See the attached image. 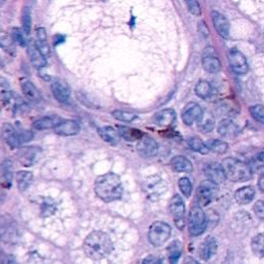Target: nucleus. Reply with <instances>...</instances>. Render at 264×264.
<instances>
[{"label": "nucleus", "instance_id": "c756f323", "mask_svg": "<svg viewBox=\"0 0 264 264\" xmlns=\"http://www.w3.org/2000/svg\"><path fill=\"white\" fill-rule=\"evenodd\" d=\"M118 132L121 137H123L127 141H137L143 133L141 131L135 129V128H130L125 126H119Z\"/></svg>", "mask_w": 264, "mask_h": 264}, {"label": "nucleus", "instance_id": "bf43d9fd", "mask_svg": "<svg viewBox=\"0 0 264 264\" xmlns=\"http://www.w3.org/2000/svg\"><path fill=\"white\" fill-rule=\"evenodd\" d=\"M0 153H1V152H0ZM0 164H1V162H0Z\"/></svg>", "mask_w": 264, "mask_h": 264}, {"label": "nucleus", "instance_id": "f03ea898", "mask_svg": "<svg viewBox=\"0 0 264 264\" xmlns=\"http://www.w3.org/2000/svg\"><path fill=\"white\" fill-rule=\"evenodd\" d=\"M94 191L96 195L105 202L116 201L122 196V182L117 174L108 172L97 178L94 185Z\"/></svg>", "mask_w": 264, "mask_h": 264}, {"label": "nucleus", "instance_id": "bb28decb", "mask_svg": "<svg viewBox=\"0 0 264 264\" xmlns=\"http://www.w3.org/2000/svg\"><path fill=\"white\" fill-rule=\"evenodd\" d=\"M256 191L255 189L251 186H247V187H243L241 189H239L238 191L236 192V200L238 203L240 204H248L250 203L254 197H255Z\"/></svg>", "mask_w": 264, "mask_h": 264}, {"label": "nucleus", "instance_id": "5701e85b", "mask_svg": "<svg viewBox=\"0 0 264 264\" xmlns=\"http://www.w3.org/2000/svg\"><path fill=\"white\" fill-rule=\"evenodd\" d=\"M171 168L177 172H191L193 165L185 156H175L170 161Z\"/></svg>", "mask_w": 264, "mask_h": 264}, {"label": "nucleus", "instance_id": "0eeeda50", "mask_svg": "<svg viewBox=\"0 0 264 264\" xmlns=\"http://www.w3.org/2000/svg\"><path fill=\"white\" fill-rule=\"evenodd\" d=\"M218 192V186L216 183L207 180L200 183L197 189V199L200 207H207L215 198Z\"/></svg>", "mask_w": 264, "mask_h": 264}, {"label": "nucleus", "instance_id": "ea45409f", "mask_svg": "<svg viewBox=\"0 0 264 264\" xmlns=\"http://www.w3.org/2000/svg\"><path fill=\"white\" fill-rule=\"evenodd\" d=\"M24 31H21L20 28L14 27L12 28V31H11V38L13 40V42H16L18 46L21 47H26L27 46V40L24 36Z\"/></svg>", "mask_w": 264, "mask_h": 264}, {"label": "nucleus", "instance_id": "603ef678", "mask_svg": "<svg viewBox=\"0 0 264 264\" xmlns=\"http://www.w3.org/2000/svg\"><path fill=\"white\" fill-rule=\"evenodd\" d=\"M199 31L204 35V36H208L209 35V30H208V28L204 26V23L201 22L200 25H199Z\"/></svg>", "mask_w": 264, "mask_h": 264}, {"label": "nucleus", "instance_id": "c9c22d12", "mask_svg": "<svg viewBox=\"0 0 264 264\" xmlns=\"http://www.w3.org/2000/svg\"><path fill=\"white\" fill-rule=\"evenodd\" d=\"M251 248L254 254L258 257H264V233H260L251 242Z\"/></svg>", "mask_w": 264, "mask_h": 264}, {"label": "nucleus", "instance_id": "13d9d810", "mask_svg": "<svg viewBox=\"0 0 264 264\" xmlns=\"http://www.w3.org/2000/svg\"><path fill=\"white\" fill-rule=\"evenodd\" d=\"M2 68V64H1V62H0V69H1Z\"/></svg>", "mask_w": 264, "mask_h": 264}, {"label": "nucleus", "instance_id": "58836bf2", "mask_svg": "<svg viewBox=\"0 0 264 264\" xmlns=\"http://www.w3.org/2000/svg\"><path fill=\"white\" fill-rule=\"evenodd\" d=\"M113 117L115 119L117 120H119V121H122V122H125V123H130L132 121H134L136 118H137V116L133 113H131V112H126V111H114L112 113Z\"/></svg>", "mask_w": 264, "mask_h": 264}, {"label": "nucleus", "instance_id": "79ce46f5", "mask_svg": "<svg viewBox=\"0 0 264 264\" xmlns=\"http://www.w3.org/2000/svg\"><path fill=\"white\" fill-rule=\"evenodd\" d=\"M250 113L252 115L253 118L261 123L264 124V107L261 105H256L250 108Z\"/></svg>", "mask_w": 264, "mask_h": 264}, {"label": "nucleus", "instance_id": "37998d69", "mask_svg": "<svg viewBox=\"0 0 264 264\" xmlns=\"http://www.w3.org/2000/svg\"><path fill=\"white\" fill-rule=\"evenodd\" d=\"M185 2L188 6V9L191 11L195 16H199L201 13V9H200V5L198 3L197 0H185Z\"/></svg>", "mask_w": 264, "mask_h": 264}, {"label": "nucleus", "instance_id": "39448f33", "mask_svg": "<svg viewBox=\"0 0 264 264\" xmlns=\"http://www.w3.org/2000/svg\"><path fill=\"white\" fill-rule=\"evenodd\" d=\"M208 220L199 205H193L189 214V233L192 237L202 234L207 229Z\"/></svg>", "mask_w": 264, "mask_h": 264}, {"label": "nucleus", "instance_id": "72a5a7b5", "mask_svg": "<svg viewBox=\"0 0 264 264\" xmlns=\"http://www.w3.org/2000/svg\"><path fill=\"white\" fill-rule=\"evenodd\" d=\"M21 23H22V30L25 34H29L31 31V24H32V18H31V9L29 6H25L21 13Z\"/></svg>", "mask_w": 264, "mask_h": 264}, {"label": "nucleus", "instance_id": "ddd939ff", "mask_svg": "<svg viewBox=\"0 0 264 264\" xmlns=\"http://www.w3.org/2000/svg\"><path fill=\"white\" fill-rule=\"evenodd\" d=\"M26 48L29 60H30L31 64L35 68H42L47 65V57H45V55L40 52L35 41H33L32 39L28 40Z\"/></svg>", "mask_w": 264, "mask_h": 264}, {"label": "nucleus", "instance_id": "c85d7f7f", "mask_svg": "<svg viewBox=\"0 0 264 264\" xmlns=\"http://www.w3.org/2000/svg\"><path fill=\"white\" fill-rule=\"evenodd\" d=\"M16 180L19 190L21 192H24L31 186L33 182V174L30 171L21 170L16 173Z\"/></svg>", "mask_w": 264, "mask_h": 264}, {"label": "nucleus", "instance_id": "a878e982", "mask_svg": "<svg viewBox=\"0 0 264 264\" xmlns=\"http://www.w3.org/2000/svg\"><path fill=\"white\" fill-rule=\"evenodd\" d=\"M175 120V113L173 110L166 109L159 112L155 116V123L161 127H168Z\"/></svg>", "mask_w": 264, "mask_h": 264}, {"label": "nucleus", "instance_id": "6ab92c4d", "mask_svg": "<svg viewBox=\"0 0 264 264\" xmlns=\"http://www.w3.org/2000/svg\"><path fill=\"white\" fill-rule=\"evenodd\" d=\"M51 90L56 100L61 102V104H65L70 97L69 88L61 82H54L51 86Z\"/></svg>", "mask_w": 264, "mask_h": 264}, {"label": "nucleus", "instance_id": "4c0bfd02", "mask_svg": "<svg viewBox=\"0 0 264 264\" xmlns=\"http://www.w3.org/2000/svg\"><path fill=\"white\" fill-rule=\"evenodd\" d=\"M212 91H213L212 86L207 81H200L195 87V92L197 96L203 99L210 97L212 94Z\"/></svg>", "mask_w": 264, "mask_h": 264}, {"label": "nucleus", "instance_id": "6e6552de", "mask_svg": "<svg viewBox=\"0 0 264 264\" xmlns=\"http://www.w3.org/2000/svg\"><path fill=\"white\" fill-rule=\"evenodd\" d=\"M17 225L8 215L0 217V239L2 242L11 243L17 238Z\"/></svg>", "mask_w": 264, "mask_h": 264}, {"label": "nucleus", "instance_id": "4d7b16f0", "mask_svg": "<svg viewBox=\"0 0 264 264\" xmlns=\"http://www.w3.org/2000/svg\"><path fill=\"white\" fill-rule=\"evenodd\" d=\"M6 264H17V263H16V261H14L13 257H11V256H7Z\"/></svg>", "mask_w": 264, "mask_h": 264}, {"label": "nucleus", "instance_id": "49530a36", "mask_svg": "<svg viewBox=\"0 0 264 264\" xmlns=\"http://www.w3.org/2000/svg\"><path fill=\"white\" fill-rule=\"evenodd\" d=\"M12 42L13 40L11 36L5 33H0V47L4 48V49H8L12 46Z\"/></svg>", "mask_w": 264, "mask_h": 264}, {"label": "nucleus", "instance_id": "b1692460", "mask_svg": "<svg viewBox=\"0 0 264 264\" xmlns=\"http://www.w3.org/2000/svg\"><path fill=\"white\" fill-rule=\"evenodd\" d=\"M36 46L40 50V52L45 55V57H49L51 54V48L48 42L47 31L43 27L36 28Z\"/></svg>", "mask_w": 264, "mask_h": 264}, {"label": "nucleus", "instance_id": "a18cd8bd", "mask_svg": "<svg viewBox=\"0 0 264 264\" xmlns=\"http://www.w3.org/2000/svg\"><path fill=\"white\" fill-rule=\"evenodd\" d=\"M254 213L257 216L258 219H260L261 221H264V201L263 200H259L255 203L254 205Z\"/></svg>", "mask_w": 264, "mask_h": 264}, {"label": "nucleus", "instance_id": "1a4fd4ad", "mask_svg": "<svg viewBox=\"0 0 264 264\" xmlns=\"http://www.w3.org/2000/svg\"><path fill=\"white\" fill-rule=\"evenodd\" d=\"M40 154L41 150L37 146H24L18 151L16 157L20 164L29 167L37 162Z\"/></svg>", "mask_w": 264, "mask_h": 264}, {"label": "nucleus", "instance_id": "052dcab7", "mask_svg": "<svg viewBox=\"0 0 264 264\" xmlns=\"http://www.w3.org/2000/svg\"><path fill=\"white\" fill-rule=\"evenodd\" d=\"M0 241H1V239H0Z\"/></svg>", "mask_w": 264, "mask_h": 264}, {"label": "nucleus", "instance_id": "473e14b6", "mask_svg": "<svg viewBox=\"0 0 264 264\" xmlns=\"http://www.w3.org/2000/svg\"><path fill=\"white\" fill-rule=\"evenodd\" d=\"M13 99V94L10 89V85L8 81L4 78L0 76V100L3 104H8Z\"/></svg>", "mask_w": 264, "mask_h": 264}, {"label": "nucleus", "instance_id": "2eb2a0df", "mask_svg": "<svg viewBox=\"0 0 264 264\" xmlns=\"http://www.w3.org/2000/svg\"><path fill=\"white\" fill-rule=\"evenodd\" d=\"M81 130V125L78 121L75 120H62L58 124L54 131L55 133L60 136H71L78 134Z\"/></svg>", "mask_w": 264, "mask_h": 264}, {"label": "nucleus", "instance_id": "4468645a", "mask_svg": "<svg viewBox=\"0 0 264 264\" xmlns=\"http://www.w3.org/2000/svg\"><path fill=\"white\" fill-rule=\"evenodd\" d=\"M204 173L210 181L216 184H221L226 180V175L221 163L218 162L208 163L204 167Z\"/></svg>", "mask_w": 264, "mask_h": 264}, {"label": "nucleus", "instance_id": "a211bd4d", "mask_svg": "<svg viewBox=\"0 0 264 264\" xmlns=\"http://www.w3.org/2000/svg\"><path fill=\"white\" fill-rule=\"evenodd\" d=\"M21 89L28 101L33 102V104H38V102L41 100V94L32 82L28 80H23L21 82Z\"/></svg>", "mask_w": 264, "mask_h": 264}, {"label": "nucleus", "instance_id": "412c9836", "mask_svg": "<svg viewBox=\"0 0 264 264\" xmlns=\"http://www.w3.org/2000/svg\"><path fill=\"white\" fill-rule=\"evenodd\" d=\"M98 134L101 137V139H104L106 142H108L112 145L118 144L120 141V138H121L118 130H116L110 126L100 127L98 129Z\"/></svg>", "mask_w": 264, "mask_h": 264}, {"label": "nucleus", "instance_id": "6e6d98bb", "mask_svg": "<svg viewBox=\"0 0 264 264\" xmlns=\"http://www.w3.org/2000/svg\"><path fill=\"white\" fill-rule=\"evenodd\" d=\"M185 264H200L198 261H196L194 258L191 257H188L185 261Z\"/></svg>", "mask_w": 264, "mask_h": 264}, {"label": "nucleus", "instance_id": "5fc2aeb1", "mask_svg": "<svg viewBox=\"0 0 264 264\" xmlns=\"http://www.w3.org/2000/svg\"><path fill=\"white\" fill-rule=\"evenodd\" d=\"M6 259L7 256H5V254L0 250V264H6Z\"/></svg>", "mask_w": 264, "mask_h": 264}, {"label": "nucleus", "instance_id": "864d4df0", "mask_svg": "<svg viewBox=\"0 0 264 264\" xmlns=\"http://www.w3.org/2000/svg\"><path fill=\"white\" fill-rule=\"evenodd\" d=\"M256 158H257V160H258V162H259V163H261L262 165H264V151L259 152Z\"/></svg>", "mask_w": 264, "mask_h": 264}, {"label": "nucleus", "instance_id": "8fccbe9b", "mask_svg": "<svg viewBox=\"0 0 264 264\" xmlns=\"http://www.w3.org/2000/svg\"><path fill=\"white\" fill-rule=\"evenodd\" d=\"M141 264H162V262H161V260L158 257L153 256V255H150V256L145 257L142 260V263Z\"/></svg>", "mask_w": 264, "mask_h": 264}, {"label": "nucleus", "instance_id": "cd10ccee", "mask_svg": "<svg viewBox=\"0 0 264 264\" xmlns=\"http://www.w3.org/2000/svg\"><path fill=\"white\" fill-rule=\"evenodd\" d=\"M10 162L3 161L0 164V186L3 188H10L12 183V172Z\"/></svg>", "mask_w": 264, "mask_h": 264}, {"label": "nucleus", "instance_id": "3c124183", "mask_svg": "<svg viewBox=\"0 0 264 264\" xmlns=\"http://www.w3.org/2000/svg\"><path fill=\"white\" fill-rule=\"evenodd\" d=\"M258 188L260 189V191L262 193H264V173H262L260 177H259V180H258Z\"/></svg>", "mask_w": 264, "mask_h": 264}, {"label": "nucleus", "instance_id": "e433bc0d", "mask_svg": "<svg viewBox=\"0 0 264 264\" xmlns=\"http://www.w3.org/2000/svg\"><path fill=\"white\" fill-rule=\"evenodd\" d=\"M188 143H189V146L191 148L193 151L195 152H198L200 154H209L210 153V150L208 149L207 144H205L204 141H202L200 138L198 137H191L189 140H188Z\"/></svg>", "mask_w": 264, "mask_h": 264}, {"label": "nucleus", "instance_id": "20e7f679", "mask_svg": "<svg viewBox=\"0 0 264 264\" xmlns=\"http://www.w3.org/2000/svg\"><path fill=\"white\" fill-rule=\"evenodd\" d=\"M171 228L167 223L162 221H156L149 228L148 239L152 246L161 247L169 240Z\"/></svg>", "mask_w": 264, "mask_h": 264}, {"label": "nucleus", "instance_id": "7c9ffc66", "mask_svg": "<svg viewBox=\"0 0 264 264\" xmlns=\"http://www.w3.org/2000/svg\"><path fill=\"white\" fill-rule=\"evenodd\" d=\"M218 132L220 135L225 136V137H231L237 134L238 132V126L234 124L233 121L231 120H223L221 123H220L218 127Z\"/></svg>", "mask_w": 264, "mask_h": 264}, {"label": "nucleus", "instance_id": "393cba45", "mask_svg": "<svg viewBox=\"0 0 264 264\" xmlns=\"http://www.w3.org/2000/svg\"><path fill=\"white\" fill-rule=\"evenodd\" d=\"M62 121L61 118L57 116H48V117H42L33 122V127L37 130H46L55 128L58 124Z\"/></svg>", "mask_w": 264, "mask_h": 264}, {"label": "nucleus", "instance_id": "f8f14e48", "mask_svg": "<svg viewBox=\"0 0 264 264\" xmlns=\"http://www.w3.org/2000/svg\"><path fill=\"white\" fill-rule=\"evenodd\" d=\"M228 60L231 69L238 75H246L249 70L248 62L245 56L237 49H232L228 53Z\"/></svg>", "mask_w": 264, "mask_h": 264}, {"label": "nucleus", "instance_id": "aec40b11", "mask_svg": "<svg viewBox=\"0 0 264 264\" xmlns=\"http://www.w3.org/2000/svg\"><path fill=\"white\" fill-rule=\"evenodd\" d=\"M212 19L217 32L223 37H227L229 34V24L227 19L223 16V14L218 11L212 12Z\"/></svg>", "mask_w": 264, "mask_h": 264}, {"label": "nucleus", "instance_id": "9d476101", "mask_svg": "<svg viewBox=\"0 0 264 264\" xmlns=\"http://www.w3.org/2000/svg\"><path fill=\"white\" fill-rule=\"evenodd\" d=\"M202 119V109L197 104H195V102H190V104H188L184 108L182 112V120L188 126H191L194 123H201Z\"/></svg>", "mask_w": 264, "mask_h": 264}, {"label": "nucleus", "instance_id": "423d86ee", "mask_svg": "<svg viewBox=\"0 0 264 264\" xmlns=\"http://www.w3.org/2000/svg\"><path fill=\"white\" fill-rule=\"evenodd\" d=\"M185 211L186 207L182 197L179 194L173 195L169 201V212L173 218L175 226L182 230L185 227Z\"/></svg>", "mask_w": 264, "mask_h": 264}, {"label": "nucleus", "instance_id": "2f4dec72", "mask_svg": "<svg viewBox=\"0 0 264 264\" xmlns=\"http://www.w3.org/2000/svg\"><path fill=\"white\" fill-rule=\"evenodd\" d=\"M182 244L179 241H174L172 242L168 248H167V252H168V260L169 264H178L179 260L182 256Z\"/></svg>", "mask_w": 264, "mask_h": 264}, {"label": "nucleus", "instance_id": "de8ad7c7", "mask_svg": "<svg viewBox=\"0 0 264 264\" xmlns=\"http://www.w3.org/2000/svg\"><path fill=\"white\" fill-rule=\"evenodd\" d=\"M19 137H20L21 144L26 143L33 138V133L31 131H28V130H19Z\"/></svg>", "mask_w": 264, "mask_h": 264}, {"label": "nucleus", "instance_id": "f704fd0d", "mask_svg": "<svg viewBox=\"0 0 264 264\" xmlns=\"http://www.w3.org/2000/svg\"><path fill=\"white\" fill-rule=\"evenodd\" d=\"M205 144H207L210 152H214L217 154H224L228 150L227 142L220 139H210L205 142Z\"/></svg>", "mask_w": 264, "mask_h": 264}, {"label": "nucleus", "instance_id": "dca6fc26", "mask_svg": "<svg viewBox=\"0 0 264 264\" xmlns=\"http://www.w3.org/2000/svg\"><path fill=\"white\" fill-rule=\"evenodd\" d=\"M1 134L5 142L12 149L19 148L21 145L20 137H19V131L14 128L11 124L5 123L2 125L1 128Z\"/></svg>", "mask_w": 264, "mask_h": 264}, {"label": "nucleus", "instance_id": "9b49d317", "mask_svg": "<svg viewBox=\"0 0 264 264\" xmlns=\"http://www.w3.org/2000/svg\"><path fill=\"white\" fill-rule=\"evenodd\" d=\"M136 151L143 158H151L158 153V144L154 138L143 134L137 140Z\"/></svg>", "mask_w": 264, "mask_h": 264}, {"label": "nucleus", "instance_id": "7ed1b4c3", "mask_svg": "<svg viewBox=\"0 0 264 264\" xmlns=\"http://www.w3.org/2000/svg\"><path fill=\"white\" fill-rule=\"evenodd\" d=\"M222 166L226 175V179L232 182H247L252 179V169L247 163L236 158H225Z\"/></svg>", "mask_w": 264, "mask_h": 264}, {"label": "nucleus", "instance_id": "a19ab883", "mask_svg": "<svg viewBox=\"0 0 264 264\" xmlns=\"http://www.w3.org/2000/svg\"><path fill=\"white\" fill-rule=\"evenodd\" d=\"M179 188L185 197H190L192 193V183L188 178H181L179 180Z\"/></svg>", "mask_w": 264, "mask_h": 264}, {"label": "nucleus", "instance_id": "c03bdc74", "mask_svg": "<svg viewBox=\"0 0 264 264\" xmlns=\"http://www.w3.org/2000/svg\"><path fill=\"white\" fill-rule=\"evenodd\" d=\"M55 210H56V208L53 203L45 201L42 203V207H41V216L42 217H49L55 213Z\"/></svg>", "mask_w": 264, "mask_h": 264}, {"label": "nucleus", "instance_id": "4be33fe9", "mask_svg": "<svg viewBox=\"0 0 264 264\" xmlns=\"http://www.w3.org/2000/svg\"><path fill=\"white\" fill-rule=\"evenodd\" d=\"M205 50H207V49H205ZM207 51H208V53L205 52V55L202 58L203 68H204V70H207L208 72L216 73L220 69H221V62H220V60L214 55L213 52H210L209 49Z\"/></svg>", "mask_w": 264, "mask_h": 264}, {"label": "nucleus", "instance_id": "09e8293b", "mask_svg": "<svg viewBox=\"0 0 264 264\" xmlns=\"http://www.w3.org/2000/svg\"><path fill=\"white\" fill-rule=\"evenodd\" d=\"M26 264H47V261L37 254H32L29 256Z\"/></svg>", "mask_w": 264, "mask_h": 264}, {"label": "nucleus", "instance_id": "f3484780", "mask_svg": "<svg viewBox=\"0 0 264 264\" xmlns=\"http://www.w3.org/2000/svg\"><path fill=\"white\" fill-rule=\"evenodd\" d=\"M217 248H218L217 240L212 236L207 237L203 240V242L201 243V245L199 247L200 258L204 261L210 260L216 254Z\"/></svg>", "mask_w": 264, "mask_h": 264}, {"label": "nucleus", "instance_id": "f257e3e1", "mask_svg": "<svg viewBox=\"0 0 264 264\" xmlns=\"http://www.w3.org/2000/svg\"><path fill=\"white\" fill-rule=\"evenodd\" d=\"M83 249L88 258L101 260L113 252L114 245L108 233L104 231H93L86 238Z\"/></svg>", "mask_w": 264, "mask_h": 264}]
</instances>
